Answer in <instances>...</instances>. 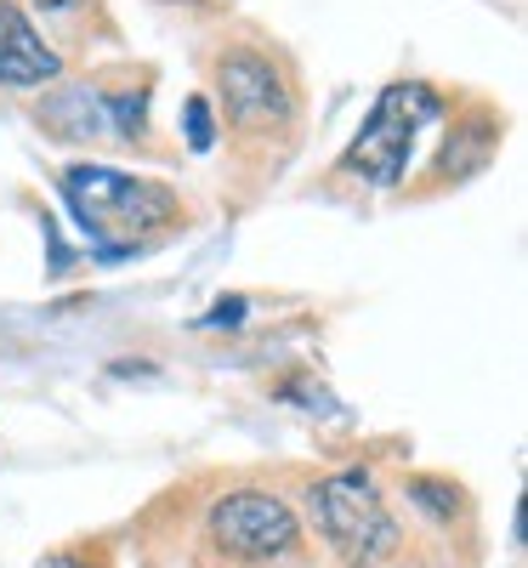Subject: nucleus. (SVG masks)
<instances>
[{
	"instance_id": "1",
	"label": "nucleus",
	"mask_w": 528,
	"mask_h": 568,
	"mask_svg": "<svg viewBox=\"0 0 528 568\" xmlns=\"http://www.w3.org/2000/svg\"><path fill=\"white\" fill-rule=\"evenodd\" d=\"M63 200L74 211V222L85 227L91 245L103 251H131L149 233L176 222V194L154 176H131L114 165H69L63 171Z\"/></svg>"
},
{
	"instance_id": "5",
	"label": "nucleus",
	"mask_w": 528,
	"mask_h": 568,
	"mask_svg": "<svg viewBox=\"0 0 528 568\" xmlns=\"http://www.w3.org/2000/svg\"><path fill=\"white\" fill-rule=\"evenodd\" d=\"M216 91L238 131H273L296 109L291 85H284V69L267 52H251V45H233V52L216 58Z\"/></svg>"
},
{
	"instance_id": "8",
	"label": "nucleus",
	"mask_w": 528,
	"mask_h": 568,
	"mask_svg": "<svg viewBox=\"0 0 528 568\" xmlns=\"http://www.w3.org/2000/svg\"><path fill=\"white\" fill-rule=\"evenodd\" d=\"M182 131H187V149H194V154H211L216 149V114H211L205 98H187L182 103Z\"/></svg>"
},
{
	"instance_id": "7",
	"label": "nucleus",
	"mask_w": 528,
	"mask_h": 568,
	"mask_svg": "<svg viewBox=\"0 0 528 568\" xmlns=\"http://www.w3.org/2000/svg\"><path fill=\"white\" fill-rule=\"evenodd\" d=\"M63 74V58L52 52V45L40 40V29L12 7V0H0V85H45Z\"/></svg>"
},
{
	"instance_id": "3",
	"label": "nucleus",
	"mask_w": 528,
	"mask_h": 568,
	"mask_svg": "<svg viewBox=\"0 0 528 568\" xmlns=\"http://www.w3.org/2000/svg\"><path fill=\"white\" fill-rule=\"evenodd\" d=\"M431 114H438V98H431L426 85H409V80L387 85V91L375 98L364 131L347 142L342 171H347V176H364V182H375V187L404 182V165H409V149H415V131H420Z\"/></svg>"
},
{
	"instance_id": "12",
	"label": "nucleus",
	"mask_w": 528,
	"mask_h": 568,
	"mask_svg": "<svg viewBox=\"0 0 528 568\" xmlns=\"http://www.w3.org/2000/svg\"><path fill=\"white\" fill-rule=\"evenodd\" d=\"M34 7H45V12H69V7H80V0H34Z\"/></svg>"
},
{
	"instance_id": "4",
	"label": "nucleus",
	"mask_w": 528,
	"mask_h": 568,
	"mask_svg": "<svg viewBox=\"0 0 528 568\" xmlns=\"http://www.w3.org/2000/svg\"><path fill=\"white\" fill-rule=\"evenodd\" d=\"M205 540L227 562L262 568V562H278V557L296 551L302 524H296V511H291L284 495H273V489H233V495H222L205 511Z\"/></svg>"
},
{
	"instance_id": "9",
	"label": "nucleus",
	"mask_w": 528,
	"mask_h": 568,
	"mask_svg": "<svg viewBox=\"0 0 528 568\" xmlns=\"http://www.w3.org/2000/svg\"><path fill=\"white\" fill-rule=\"evenodd\" d=\"M409 495L426 511H438V517H455V506H460V489L455 484H438V478H409Z\"/></svg>"
},
{
	"instance_id": "11",
	"label": "nucleus",
	"mask_w": 528,
	"mask_h": 568,
	"mask_svg": "<svg viewBox=\"0 0 528 568\" xmlns=\"http://www.w3.org/2000/svg\"><path fill=\"white\" fill-rule=\"evenodd\" d=\"M40 568H98V562H85L74 551H52V557H40Z\"/></svg>"
},
{
	"instance_id": "6",
	"label": "nucleus",
	"mask_w": 528,
	"mask_h": 568,
	"mask_svg": "<svg viewBox=\"0 0 528 568\" xmlns=\"http://www.w3.org/2000/svg\"><path fill=\"white\" fill-rule=\"evenodd\" d=\"M40 125L52 131V136H63V142H103V136H120L114 98H103L91 80L58 85L52 98L40 103Z\"/></svg>"
},
{
	"instance_id": "10",
	"label": "nucleus",
	"mask_w": 528,
	"mask_h": 568,
	"mask_svg": "<svg viewBox=\"0 0 528 568\" xmlns=\"http://www.w3.org/2000/svg\"><path fill=\"white\" fill-rule=\"evenodd\" d=\"M245 307H251L245 296H222V302L205 313V324H238V318H245Z\"/></svg>"
},
{
	"instance_id": "2",
	"label": "nucleus",
	"mask_w": 528,
	"mask_h": 568,
	"mask_svg": "<svg viewBox=\"0 0 528 568\" xmlns=\"http://www.w3.org/2000/svg\"><path fill=\"white\" fill-rule=\"evenodd\" d=\"M307 506H313L318 535L329 540V551L347 568H375L404 546L398 517L387 511V500L375 495V484L364 478V471H335V478L313 484Z\"/></svg>"
}]
</instances>
